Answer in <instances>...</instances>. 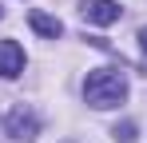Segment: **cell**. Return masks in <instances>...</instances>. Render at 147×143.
Segmentation results:
<instances>
[{"label": "cell", "instance_id": "obj_6", "mask_svg": "<svg viewBox=\"0 0 147 143\" xmlns=\"http://www.w3.org/2000/svg\"><path fill=\"white\" fill-rule=\"evenodd\" d=\"M111 135H115V143H131L135 139V123H115Z\"/></svg>", "mask_w": 147, "mask_h": 143}, {"label": "cell", "instance_id": "obj_1", "mask_svg": "<svg viewBox=\"0 0 147 143\" xmlns=\"http://www.w3.org/2000/svg\"><path fill=\"white\" fill-rule=\"evenodd\" d=\"M84 99L96 107V111H107V107H119L127 99V76L119 68H92L88 80H84Z\"/></svg>", "mask_w": 147, "mask_h": 143}, {"label": "cell", "instance_id": "obj_5", "mask_svg": "<svg viewBox=\"0 0 147 143\" xmlns=\"http://www.w3.org/2000/svg\"><path fill=\"white\" fill-rule=\"evenodd\" d=\"M28 24H32V28H36L40 36H48V40L64 36V24L56 20V16H48V12H40V8H36V12H28Z\"/></svg>", "mask_w": 147, "mask_h": 143}, {"label": "cell", "instance_id": "obj_8", "mask_svg": "<svg viewBox=\"0 0 147 143\" xmlns=\"http://www.w3.org/2000/svg\"><path fill=\"white\" fill-rule=\"evenodd\" d=\"M0 16H4V8H0Z\"/></svg>", "mask_w": 147, "mask_h": 143}, {"label": "cell", "instance_id": "obj_3", "mask_svg": "<svg viewBox=\"0 0 147 143\" xmlns=\"http://www.w3.org/2000/svg\"><path fill=\"white\" fill-rule=\"evenodd\" d=\"M80 16L88 24H99V28H107V24H115L123 16V8L115 4V0H84L80 4Z\"/></svg>", "mask_w": 147, "mask_h": 143}, {"label": "cell", "instance_id": "obj_7", "mask_svg": "<svg viewBox=\"0 0 147 143\" xmlns=\"http://www.w3.org/2000/svg\"><path fill=\"white\" fill-rule=\"evenodd\" d=\"M139 48H143V52H147V24H143V28H139Z\"/></svg>", "mask_w": 147, "mask_h": 143}, {"label": "cell", "instance_id": "obj_2", "mask_svg": "<svg viewBox=\"0 0 147 143\" xmlns=\"http://www.w3.org/2000/svg\"><path fill=\"white\" fill-rule=\"evenodd\" d=\"M4 127H8V135L16 143H32L40 135V115H36L28 103H16V107L8 111V119H4Z\"/></svg>", "mask_w": 147, "mask_h": 143}, {"label": "cell", "instance_id": "obj_4", "mask_svg": "<svg viewBox=\"0 0 147 143\" xmlns=\"http://www.w3.org/2000/svg\"><path fill=\"white\" fill-rule=\"evenodd\" d=\"M24 48L16 44V40H0V76L4 80H16V76H24Z\"/></svg>", "mask_w": 147, "mask_h": 143}]
</instances>
